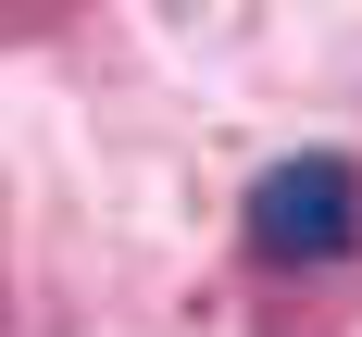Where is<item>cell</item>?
Instances as JSON below:
<instances>
[{
	"label": "cell",
	"instance_id": "cell-1",
	"mask_svg": "<svg viewBox=\"0 0 362 337\" xmlns=\"http://www.w3.org/2000/svg\"><path fill=\"white\" fill-rule=\"evenodd\" d=\"M238 250L262 275H325V262L362 250V162L350 150H288L262 162L250 200H238Z\"/></svg>",
	"mask_w": 362,
	"mask_h": 337
}]
</instances>
